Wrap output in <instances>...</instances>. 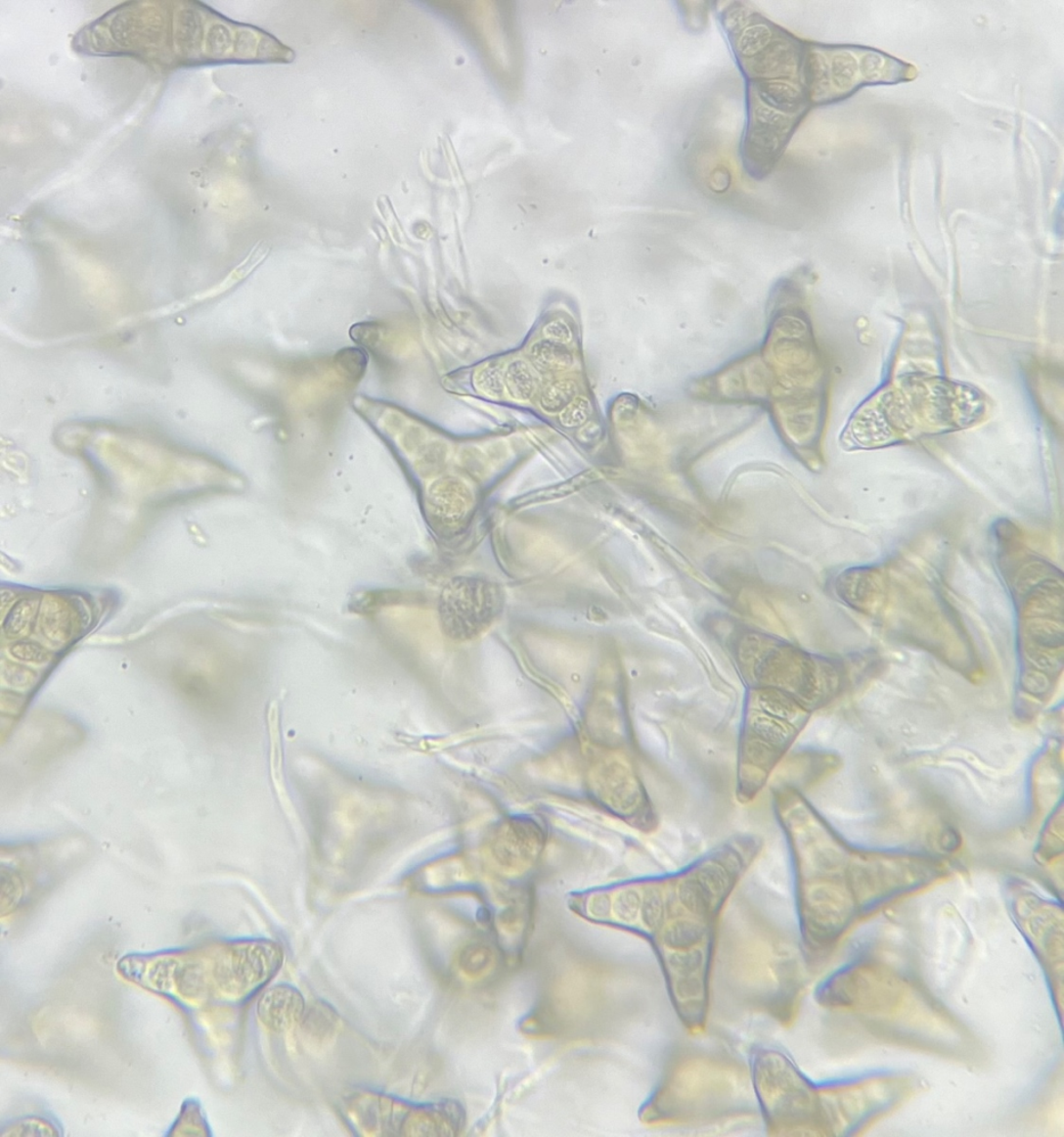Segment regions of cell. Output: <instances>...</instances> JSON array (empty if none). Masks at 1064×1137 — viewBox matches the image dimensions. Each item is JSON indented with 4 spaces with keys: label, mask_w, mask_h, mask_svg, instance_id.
Instances as JSON below:
<instances>
[{
    "label": "cell",
    "mask_w": 1064,
    "mask_h": 1137,
    "mask_svg": "<svg viewBox=\"0 0 1064 1137\" xmlns=\"http://www.w3.org/2000/svg\"><path fill=\"white\" fill-rule=\"evenodd\" d=\"M340 1115L359 1136H407L439 1134L452 1123L445 1107H417L387 1093L357 1089L343 1095Z\"/></svg>",
    "instance_id": "obj_6"
},
{
    "label": "cell",
    "mask_w": 1064,
    "mask_h": 1137,
    "mask_svg": "<svg viewBox=\"0 0 1064 1137\" xmlns=\"http://www.w3.org/2000/svg\"><path fill=\"white\" fill-rule=\"evenodd\" d=\"M505 387L515 400L526 401L537 388V377L526 362L513 361L505 372Z\"/></svg>",
    "instance_id": "obj_10"
},
{
    "label": "cell",
    "mask_w": 1064,
    "mask_h": 1137,
    "mask_svg": "<svg viewBox=\"0 0 1064 1137\" xmlns=\"http://www.w3.org/2000/svg\"><path fill=\"white\" fill-rule=\"evenodd\" d=\"M334 360L343 376L356 381L363 377L368 365L367 353L359 348L339 350Z\"/></svg>",
    "instance_id": "obj_13"
},
{
    "label": "cell",
    "mask_w": 1064,
    "mask_h": 1137,
    "mask_svg": "<svg viewBox=\"0 0 1064 1137\" xmlns=\"http://www.w3.org/2000/svg\"><path fill=\"white\" fill-rule=\"evenodd\" d=\"M72 48L89 56L133 57L158 72L289 62L292 55L265 31L229 21L196 2L121 4L78 31Z\"/></svg>",
    "instance_id": "obj_1"
},
{
    "label": "cell",
    "mask_w": 1064,
    "mask_h": 1137,
    "mask_svg": "<svg viewBox=\"0 0 1064 1137\" xmlns=\"http://www.w3.org/2000/svg\"><path fill=\"white\" fill-rule=\"evenodd\" d=\"M350 335L355 341L368 347L379 341V329L376 324H358L351 329Z\"/></svg>",
    "instance_id": "obj_17"
},
{
    "label": "cell",
    "mask_w": 1064,
    "mask_h": 1137,
    "mask_svg": "<svg viewBox=\"0 0 1064 1137\" xmlns=\"http://www.w3.org/2000/svg\"><path fill=\"white\" fill-rule=\"evenodd\" d=\"M11 1130H16L11 1135H59L52 1123L47 1122L43 1118H24L19 1120Z\"/></svg>",
    "instance_id": "obj_15"
},
{
    "label": "cell",
    "mask_w": 1064,
    "mask_h": 1137,
    "mask_svg": "<svg viewBox=\"0 0 1064 1137\" xmlns=\"http://www.w3.org/2000/svg\"><path fill=\"white\" fill-rule=\"evenodd\" d=\"M284 958L282 945L265 938L212 944L200 962V994L222 1003L248 1000L281 971Z\"/></svg>",
    "instance_id": "obj_5"
},
{
    "label": "cell",
    "mask_w": 1064,
    "mask_h": 1137,
    "mask_svg": "<svg viewBox=\"0 0 1064 1137\" xmlns=\"http://www.w3.org/2000/svg\"><path fill=\"white\" fill-rule=\"evenodd\" d=\"M498 607L496 588L480 581L461 580L452 583L443 593L440 614L446 631L471 634L490 621Z\"/></svg>",
    "instance_id": "obj_7"
},
{
    "label": "cell",
    "mask_w": 1064,
    "mask_h": 1137,
    "mask_svg": "<svg viewBox=\"0 0 1064 1137\" xmlns=\"http://www.w3.org/2000/svg\"><path fill=\"white\" fill-rule=\"evenodd\" d=\"M532 358L535 364L545 370H552V372H558L564 370L572 365V354L561 342L554 341H544L537 342L531 349Z\"/></svg>",
    "instance_id": "obj_11"
},
{
    "label": "cell",
    "mask_w": 1064,
    "mask_h": 1137,
    "mask_svg": "<svg viewBox=\"0 0 1064 1137\" xmlns=\"http://www.w3.org/2000/svg\"><path fill=\"white\" fill-rule=\"evenodd\" d=\"M339 1025L338 1012L329 1003L316 1001L307 1005L298 1026L305 1041L311 1045L322 1046L334 1039Z\"/></svg>",
    "instance_id": "obj_9"
},
{
    "label": "cell",
    "mask_w": 1064,
    "mask_h": 1137,
    "mask_svg": "<svg viewBox=\"0 0 1064 1137\" xmlns=\"http://www.w3.org/2000/svg\"><path fill=\"white\" fill-rule=\"evenodd\" d=\"M307 1008L304 995L290 984H276L261 994L257 1016L261 1023L275 1033L298 1026Z\"/></svg>",
    "instance_id": "obj_8"
},
{
    "label": "cell",
    "mask_w": 1064,
    "mask_h": 1137,
    "mask_svg": "<svg viewBox=\"0 0 1064 1137\" xmlns=\"http://www.w3.org/2000/svg\"><path fill=\"white\" fill-rule=\"evenodd\" d=\"M722 974L744 1007L788 1024L795 1016L800 968L790 934L752 919L719 932Z\"/></svg>",
    "instance_id": "obj_2"
},
{
    "label": "cell",
    "mask_w": 1064,
    "mask_h": 1137,
    "mask_svg": "<svg viewBox=\"0 0 1064 1137\" xmlns=\"http://www.w3.org/2000/svg\"><path fill=\"white\" fill-rule=\"evenodd\" d=\"M576 385L572 382L555 383L544 391L542 397L543 408L551 414L566 409L575 400Z\"/></svg>",
    "instance_id": "obj_12"
},
{
    "label": "cell",
    "mask_w": 1064,
    "mask_h": 1137,
    "mask_svg": "<svg viewBox=\"0 0 1064 1137\" xmlns=\"http://www.w3.org/2000/svg\"><path fill=\"white\" fill-rule=\"evenodd\" d=\"M804 71L812 107L836 104L864 86L897 84L915 77L911 65L873 49L807 41Z\"/></svg>",
    "instance_id": "obj_4"
},
{
    "label": "cell",
    "mask_w": 1064,
    "mask_h": 1137,
    "mask_svg": "<svg viewBox=\"0 0 1064 1137\" xmlns=\"http://www.w3.org/2000/svg\"><path fill=\"white\" fill-rule=\"evenodd\" d=\"M545 333L551 337L552 341L561 343L569 342L572 340V334L569 327L561 321H554L545 328Z\"/></svg>",
    "instance_id": "obj_18"
},
{
    "label": "cell",
    "mask_w": 1064,
    "mask_h": 1137,
    "mask_svg": "<svg viewBox=\"0 0 1064 1137\" xmlns=\"http://www.w3.org/2000/svg\"><path fill=\"white\" fill-rule=\"evenodd\" d=\"M592 407L585 399H577L570 403V405L562 411L561 422L567 427H576L583 425L589 416H591Z\"/></svg>",
    "instance_id": "obj_16"
},
{
    "label": "cell",
    "mask_w": 1064,
    "mask_h": 1137,
    "mask_svg": "<svg viewBox=\"0 0 1064 1137\" xmlns=\"http://www.w3.org/2000/svg\"><path fill=\"white\" fill-rule=\"evenodd\" d=\"M751 1073L725 1053L682 1050L669 1065L654 1119L675 1126L725 1124L750 1114Z\"/></svg>",
    "instance_id": "obj_3"
},
{
    "label": "cell",
    "mask_w": 1064,
    "mask_h": 1137,
    "mask_svg": "<svg viewBox=\"0 0 1064 1137\" xmlns=\"http://www.w3.org/2000/svg\"><path fill=\"white\" fill-rule=\"evenodd\" d=\"M476 385L482 392L490 397H501L505 391L503 367L499 364H490L481 369L476 376Z\"/></svg>",
    "instance_id": "obj_14"
}]
</instances>
